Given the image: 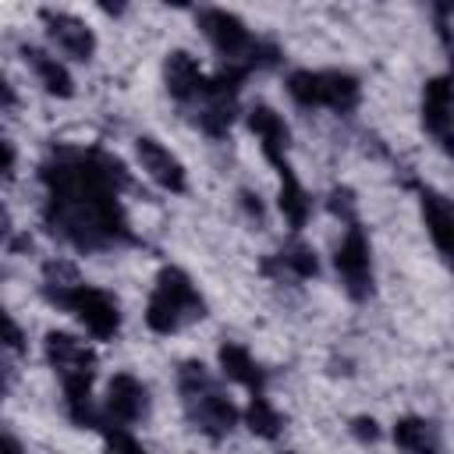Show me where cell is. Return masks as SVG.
I'll use <instances>...</instances> for the list:
<instances>
[{"instance_id":"cell-13","label":"cell","mask_w":454,"mask_h":454,"mask_svg":"<svg viewBox=\"0 0 454 454\" xmlns=\"http://www.w3.org/2000/svg\"><path fill=\"white\" fill-rule=\"evenodd\" d=\"M422 124L440 142L450 145V78L436 74L422 89Z\"/></svg>"},{"instance_id":"cell-3","label":"cell","mask_w":454,"mask_h":454,"mask_svg":"<svg viewBox=\"0 0 454 454\" xmlns=\"http://www.w3.org/2000/svg\"><path fill=\"white\" fill-rule=\"evenodd\" d=\"M46 301L71 312L96 340H114L121 333V309H117V298L103 287H92V284H64V287H43Z\"/></svg>"},{"instance_id":"cell-8","label":"cell","mask_w":454,"mask_h":454,"mask_svg":"<svg viewBox=\"0 0 454 454\" xmlns=\"http://www.w3.org/2000/svg\"><path fill=\"white\" fill-rule=\"evenodd\" d=\"M43 25H46V35L57 43L60 53L74 57V60H92L96 53V32L78 18V14H67V11H53V7H43L39 11Z\"/></svg>"},{"instance_id":"cell-24","label":"cell","mask_w":454,"mask_h":454,"mask_svg":"<svg viewBox=\"0 0 454 454\" xmlns=\"http://www.w3.org/2000/svg\"><path fill=\"white\" fill-rule=\"evenodd\" d=\"M99 433H103V450L106 454H149L121 422H103Z\"/></svg>"},{"instance_id":"cell-10","label":"cell","mask_w":454,"mask_h":454,"mask_svg":"<svg viewBox=\"0 0 454 454\" xmlns=\"http://www.w3.org/2000/svg\"><path fill=\"white\" fill-rule=\"evenodd\" d=\"M135 153H138L142 170H145L163 192H184V188H188V174H184L181 160H177L167 145H160L153 135H138V138H135Z\"/></svg>"},{"instance_id":"cell-11","label":"cell","mask_w":454,"mask_h":454,"mask_svg":"<svg viewBox=\"0 0 454 454\" xmlns=\"http://www.w3.org/2000/svg\"><path fill=\"white\" fill-rule=\"evenodd\" d=\"M163 85L177 103H199L206 92V71L188 50H170L163 60Z\"/></svg>"},{"instance_id":"cell-28","label":"cell","mask_w":454,"mask_h":454,"mask_svg":"<svg viewBox=\"0 0 454 454\" xmlns=\"http://www.w3.org/2000/svg\"><path fill=\"white\" fill-rule=\"evenodd\" d=\"M238 202H241V209L248 213V220H252V223H259V227L266 223V209H262V202H259V195H255V192L241 188V192H238Z\"/></svg>"},{"instance_id":"cell-23","label":"cell","mask_w":454,"mask_h":454,"mask_svg":"<svg viewBox=\"0 0 454 454\" xmlns=\"http://www.w3.org/2000/svg\"><path fill=\"white\" fill-rule=\"evenodd\" d=\"M287 96H291L298 106H305V110L319 106V71H312V67L291 71V74H287Z\"/></svg>"},{"instance_id":"cell-1","label":"cell","mask_w":454,"mask_h":454,"mask_svg":"<svg viewBox=\"0 0 454 454\" xmlns=\"http://www.w3.org/2000/svg\"><path fill=\"white\" fill-rule=\"evenodd\" d=\"M39 181L46 188L43 223L50 234L78 252H103L114 245H131V223L117 195L131 184L121 156L92 149H53L39 163Z\"/></svg>"},{"instance_id":"cell-20","label":"cell","mask_w":454,"mask_h":454,"mask_svg":"<svg viewBox=\"0 0 454 454\" xmlns=\"http://www.w3.org/2000/svg\"><path fill=\"white\" fill-rule=\"evenodd\" d=\"M262 270H266V273L280 270V273H287V277H294V280H312V277H319V259H316L312 245H305V241L294 238V241H287L273 259H266Z\"/></svg>"},{"instance_id":"cell-9","label":"cell","mask_w":454,"mask_h":454,"mask_svg":"<svg viewBox=\"0 0 454 454\" xmlns=\"http://www.w3.org/2000/svg\"><path fill=\"white\" fill-rule=\"evenodd\" d=\"M149 387L131 376V372H117L106 387V415L121 426H131V422H142L149 415Z\"/></svg>"},{"instance_id":"cell-22","label":"cell","mask_w":454,"mask_h":454,"mask_svg":"<svg viewBox=\"0 0 454 454\" xmlns=\"http://www.w3.org/2000/svg\"><path fill=\"white\" fill-rule=\"evenodd\" d=\"M245 426H248L255 436H262V440H277L280 429H284V415L270 404V397L252 394V401H248V408H245Z\"/></svg>"},{"instance_id":"cell-27","label":"cell","mask_w":454,"mask_h":454,"mask_svg":"<svg viewBox=\"0 0 454 454\" xmlns=\"http://www.w3.org/2000/svg\"><path fill=\"white\" fill-rule=\"evenodd\" d=\"M351 436L362 443H376L380 440V422L372 415H355L351 419Z\"/></svg>"},{"instance_id":"cell-15","label":"cell","mask_w":454,"mask_h":454,"mask_svg":"<svg viewBox=\"0 0 454 454\" xmlns=\"http://www.w3.org/2000/svg\"><path fill=\"white\" fill-rule=\"evenodd\" d=\"M21 57H25V64L35 71V78H39V85L50 92V96H57V99H71L74 96V78H71V71L57 60V57H50L46 50H39V46H21Z\"/></svg>"},{"instance_id":"cell-5","label":"cell","mask_w":454,"mask_h":454,"mask_svg":"<svg viewBox=\"0 0 454 454\" xmlns=\"http://www.w3.org/2000/svg\"><path fill=\"white\" fill-rule=\"evenodd\" d=\"M333 266H337V277L344 284V291L355 298V301H365L372 294V252H369V238L362 231V223H348L337 252H333Z\"/></svg>"},{"instance_id":"cell-14","label":"cell","mask_w":454,"mask_h":454,"mask_svg":"<svg viewBox=\"0 0 454 454\" xmlns=\"http://www.w3.org/2000/svg\"><path fill=\"white\" fill-rule=\"evenodd\" d=\"M216 362H220V372H223L227 380L248 387L252 394H262V390H266V369L252 358V351H248L245 344H234V340L220 344Z\"/></svg>"},{"instance_id":"cell-25","label":"cell","mask_w":454,"mask_h":454,"mask_svg":"<svg viewBox=\"0 0 454 454\" xmlns=\"http://www.w3.org/2000/svg\"><path fill=\"white\" fill-rule=\"evenodd\" d=\"M326 206H330V213H333V216H340L344 223H355V192H351V188L337 184V188L330 192Z\"/></svg>"},{"instance_id":"cell-12","label":"cell","mask_w":454,"mask_h":454,"mask_svg":"<svg viewBox=\"0 0 454 454\" xmlns=\"http://www.w3.org/2000/svg\"><path fill=\"white\" fill-rule=\"evenodd\" d=\"M248 128H252V135L259 138V145H262V156L277 167V163H284L287 160V145H291V128H287V121L270 106V103H255L252 110H248Z\"/></svg>"},{"instance_id":"cell-31","label":"cell","mask_w":454,"mask_h":454,"mask_svg":"<svg viewBox=\"0 0 454 454\" xmlns=\"http://www.w3.org/2000/svg\"><path fill=\"white\" fill-rule=\"evenodd\" d=\"M0 454H21L18 440H14L11 433H4V429H0Z\"/></svg>"},{"instance_id":"cell-7","label":"cell","mask_w":454,"mask_h":454,"mask_svg":"<svg viewBox=\"0 0 454 454\" xmlns=\"http://www.w3.org/2000/svg\"><path fill=\"white\" fill-rule=\"evenodd\" d=\"M184 415H188V422H192L199 433H206L209 440H223V436L238 426V408L231 404V397L220 394L216 383L206 387V390H199V394H188V397H184Z\"/></svg>"},{"instance_id":"cell-2","label":"cell","mask_w":454,"mask_h":454,"mask_svg":"<svg viewBox=\"0 0 454 454\" xmlns=\"http://www.w3.org/2000/svg\"><path fill=\"white\" fill-rule=\"evenodd\" d=\"M202 316H206V298L195 291L192 277L181 266H163L156 273V284L145 305V326L160 337H170Z\"/></svg>"},{"instance_id":"cell-6","label":"cell","mask_w":454,"mask_h":454,"mask_svg":"<svg viewBox=\"0 0 454 454\" xmlns=\"http://www.w3.org/2000/svg\"><path fill=\"white\" fill-rule=\"evenodd\" d=\"M43 351H46V362L53 365V372L60 376V383L67 380H89L96 376V351L78 340L74 333H64V330H50L43 337Z\"/></svg>"},{"instance_id":"cell-30","label":"cell","mask_w":454,"mask_h":454,"mask_svg":"<svg viewBox=\"0 0 454 454\" xmlns=\"http://www.w3.org/2000/svg\"><path fill=\"white\" fill-rule=\"evenodd\" d=\"M11 167H14V145L0 135V177H4V174H11Z\"/></svg>"},{"instance_id":"cell-4","label":"cell","mask_w":454,"mask_h":454,"mask_svg":"<svg viewBox=\"0 0 454 454\" xmlns=\"http://www.w3.org/2000/svg\"><path fill=\"white\" fill-rule=\"evenodd\" d=\"M195 21H199L202 35L209 39V46L223 57V64H241V67L252 71L248 60H252V50H255V35L248 32V25L234 11H227V7H202L195 14Z\"/></svg>"},{"instance_id":"cell-29","label":"cell","mask_w":454,"mask_h":454,"mask_svg":"<svg viewBox=\"0 0 454 454\" xmlns=\"http://www.w3.org/2000/svg\"><path fill=\"white\" fill-rule=\"evenodd\" d=\"M18 106V92H14V85L0 74V110H14Z\"/></svg>"},{"instance_id":"cell-19","label":"cell","mask_w":454,"mask_h":454,"mask_svg":"<svg viewBox=\"0 0 454 454\" xmlns=\"http://www.w3.org/2000/svg\"><path fill=\"white\" fill-rule=\"evenodd\" d=\"M419 202H422V220H426V231H429L436 252L447 255L450 252V223H454L450 220V202L429 184L419 188Z\"/></svg>"},{"instance_id":"cell-18","label":"cell","mask_w":454,"mask_h":454,"mask_svg":"<svg viewBox=\"0 0 454 454\" xmlns=\"http://www.w3.org/2000/svg\"><path fill=\"white\" fill-rule=\"evenodd\" d=\"M362 99V85L348 71H319V106H330L333 114H351Z\"/></svg>"},{"instance_id":"cell-17","label":"cell","mask_w":454,"mask_h":454,"mask_svg":"<svg viewBox=\"0 0 454 454\" xmlns=\"http://www.w3.org/2000/svg\"><path fill=\"white\" fill-rule=\"evenodd\" d=\"M277 174H280V195H277V206H280L284 220H287L294 231H301V227L309 223V216H312V199H309V192L301 188V181L294 177V170H291L287 160L277 163Z\"/></svg>"},{"instance_id":"cell-32","label":"cell","mask_w":454,"mask_h":454,"mask_svg":"<svg viewBox=\"0 0 454 454\" xmlns=\"http://www.w3.org/2000/svg\"><path fill=\"white\" fill-rule=\"evenodd\" d=\"M7 390H11V372H7L4 365H0V397H4Z\"/></svg>"},{"instance_id":"cell-21","label":"cell","mask_w":454,"mask_h":454,"mask_svg":"<svg viewBox=\"0 0 454 454\" xmlns=\"http://www.w3.org/2000/svg\"><path fill=\"white\" fill-rule=\"evenodd\" d=\"M234 117H238V99H234V96H202V99H199L195 121H199V128H202L209 138H223V135L231 131Z\"/></svg>"},{"instance_id":"cell-33","label":"cell","mask_w":454,"mask_h":454,"mask_svg":"<svg viewBox=\"0 0 454 454\" xmlns=\"http://www.w3.org/2000/svg\"><path fill=\"white\" fill-rule=\"evenodd\" d=\"M284 454H294V450H284Z\"/></svg>"},{"instance_id":"cell-26","label":"cell","mask_w":454,"mask_h":454,"mask_svg":"<svg viewBox=\"0 0 454 454\" xmlns=\"http://www.w3.org/2000/svg\"><path fill=\"white\" fill-rule=\"evenodd\" d=\"M0 348L7 351H25V333L21 326L14 323V316L7 309H0Z\"/></svg>"},{"instance_id":"cell-16","label":"cell","mask_w":454,"mask_h":454,"mask_svg":"<svg viewBox=\"0 0 454 454\" xmlns=\"http://www.w3.org/2000/svg\"><path fill=\"white\" fill-rule=\"evenodd\" d=\"M394 443L404 454H440L443 450L440 429L429 419H422V415H401L394 422Z\"/></svg>"}]
</instances>
